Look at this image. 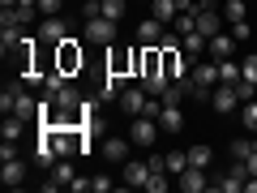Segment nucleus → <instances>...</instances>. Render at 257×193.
Masks as SVG:
<instances>
[{"mask_svg": "<svg viewBox=\"0 0 257 193\" xmlns=\"http://www.w3.org/2000/svg\"><path fill=\"white\" fill-rule=\"evenodd\" d=\"M82 64H86V52L77 47V39H64V43H56V69H60L64 77L82 73Z\"/></svg>", "mask_w": 257, "mask_h": 193, "instance_id": "1", "label": "nucleus"}, {"mask_svg": "<svg viewBox=\"0 0 257 193\" xmlns=\"http://www.w3.org/2000/svg\"><path fill=\"white\" fill-rule=\"evenodd\" d=\"M244 180H248V167H244V159H236V163H231L227 172L219 176V180H210V189H223V193H240V189H244Z\"/></svg>", "mask_w": 257, "mask_h": 193, "instance_id": "2", "label": "nucleus"}, {"mask_svg": "<svg viewBox=\"0 0 257 193\" xmlns=\"http://www.w3.org/2000/svg\"><path fill=\"white\" fill-rule=\"evenodd\" d=\"M73 163H69V159H56L52 167H47V176H43V189L52 193V189H69V184H73Z\"/></svg>", "mask_w": 257, "mask_h": 193, "instance_id": "3", "label": "nucleus"}, {"mask_svg": "<svg viewBox=\"0 0 257 193\" xmlns=\"http://www.w3.org/2000/svg\"><path fill=\"white\" fill-rule=\"evenodd\" d=\"M128 138H133V146H155V138H159V120H155V116H133Z\"/></svg>", "mask_w": 257, "mask_h": 193, "instance_id": "4", "label": "nucleus"}, {"mask_svg": "<svg viewBox=\"0 0 257 193\" xmlns=\"http://www.w3.org/2000/svg\"><path fill=\"white\" fill-rule=\"evenodd\" d=\"M163 35H167V22H159L155 13H146V18L138 22V39L146 47H159V43H163Z\"/></svg>", "mask_w": 257, "mask_h": 193, "instance_id": "5", "label": "nucleus"}, {"mask_svg": "<svg viewBox=\"0 0 257 193\" xmlns=\"http://www.w3.org/2000/svg\"><path fill=\"white\" fill-rule=\"evenodd\" d=\"M86 39H90V43H116V22L111 18H90L86 22Z\"/></svg>", "mask_w": 257, "mask_h": 193, "instance_id": "6", "label": "nucleus"}, {"mask_svg": "<svg viewBox=\"0 0 257 193\" xmlns=\"http://www.w3.org/2000/svg\"><path fill=\"white\" fill-rule=\"evenodd\" d=\"M69 39V26H64V18L60 13H52V18H43V26H39V43H64Z\"/></svg>", "mask_w": 257, "mask_h": 193, "instance_id": "7", "label": "nucleus"}, {"mask_svg": "<svg viewBox=\"0 0 257 193\" xmlns=\"http://www.w3.org/2000/svg\"><path fill=\"white\" fill-rule=\"evenodd\" d=\"M146 99H150V94H146V86H124L116 103L128 112V116H142V112H146Z\"/></svg>", "mask_w": 257, "mask_h": 193, "instance_id": "8", "label": "nucleus"}, {"mask_svg": "<svg viewBox=\"0 0 257 193\" xmlns=\"http://www.w3.org/2000/svg\"><path fill=\"white\" fill-rule=\"evenodd\" d=\"M180 189H184V193H206V189H210V176H206V167L189 163V167L180 172Z\"/></svg>", "mask_w": 257, "mask_h": 193, "instance_id": "9", "label": "nucleus"}, {"mask_svg": "<svg viewBox=\"0 0 257 193\" xmlns=\"http://www.w3.org/2000/svg\"><path fill=\"white\" fill-rule=\"evenodd\" d=\"M210 103H214V112L227 116V112L240 108V94H236V86H214V90H210Z\"/></svg>", "mask_w": 257, "mask_h": 193, "instance_id": "10", "label": "nucleus"}, {"mask_svg": "<svg viewBox=\"0 0 257 193\" xmlns=\"http://www.w3.org/2000/svg\"><path fill=\"white\" fill-rule=\"evenodd\" d=\"M124 184H133V189H146V180H150V163H138V159H124Z\"/></svg>", "mask_w": 257, "mask_h": 193, "instance_id": "11", "label": "nucleus"}, {"mask_svg": "<svg viewBox=\"0 0 257 193\" xmlns=\"http://www.w3.org/2000/svg\"><path fill=\"white\" fill-rule=\"evenodd\" d=\"M0 180L9 184V189L26 184V163H22V159H5V163H0Z\"/></svg>", "mask_w": 257, "mask_h": 193, "instance_id": "12", "label": "nucleus"}, {"mask_svg": "<svg viewBox=\"0 0 257 193\" xmlns=\"http://www.w3.org/2000/svg\"><path fill=\"white\" fill-rule=\"evenodd\" d=\"M184 116H180V103H163V112H159V129L163 133H180Z\"/></svg>", "mask_w": 257, "mask_h": 193, "instance_id": "13", "label": "nucleus"}, {"mask_svg": "<svg viewBox=\"0 0 257 193\" xmlns=\"http://www.w3.org/2000/svg\"><path fill=\"white\" fill-rule=\"evenodd\" d=\"M128 146H133V138H103V155H107L111 163H124Z\"/></svg>", "mask_w": 257, "mask_h": 193, "instance_id": "14", "label": "nucleus"}, {"mask_svg": "<svg viewBox=\"0 0 257 193\" xmlns=\"http://www.w3.org/2000/svg\"><path fill=\"white\" fill-rule=\"evenodd\" d=\"M231 47H236V39H231V35H223V30H219V35H214L210 43H206V52H210V60L219 64V60H227V56H231Z\"/></svg>", "mask_w": 257, "mask_h": 193, "instance_id": "15", "label": "nucleus"}, {"mask_svg": "<svg viewBox=\"0 0 257 193\" xmlns=\"http://www.w3.org/2000/svg\"><path fill=\"white\" fill-rule=\"evenodd\" d=\"M206 43H210V39H206L202 30H189V35H180V47H184V56H189V60H197V56L206 52Z\"/></svg>", "mask_w": 257, "mask_h": 193, "instance_id": "16", "label": "nucleus"}, {"mask_svg": "<svg viewBox=\"0 0 257 193\" xmlns=\"http://www.w3.org/2000/svg\"><path fill=\"white\" fill-rule=\"evenodd\" d=\"M22 35H26V26H0V52H5V60H9V52L22 43Z\"/></svg>", "mask_w": 257, "mask_h": 193, "instance_id": "17", "label": "nucleus"}, {"mask_svg": "<svg viewBox=\"0 0 257 193\" xmlns=\"http://www.w3.org/2000/svg\"><path fill=\"white\" fill-rule=\"evenodd\" d=\"M146 9L155 13L159 22H167V26H172V22H176V13H180V5H176V0H150Z\"/></svg>", "mask_w": 257, "mask_h": 193, "instance_id": "18", "label": "nucleus"}, {"mask_svg": "<svg viewBox=\"0 0 257 193\" xmlns=\"http://www.w3.org/2000/svg\"><path fill=\"white\" fill-rule=\"evenodd\" d=\"M52 99H56V108H60V112H73V108H82V94H77V86H64V90H56Z\"/></svg>", "mask_w": 257, "mask_h": 193, "instance_id": "19", "label": "nucleus"}, {"mask_svg": "<svg viewBox=\"0 0 257 193\" xmlns=\"http://www.w3.org/2000/svg\"><path fill=\"white\" fill-rule=\"evenodd\" d=\"M240 82V60H219V86H236Z\"/></svg>", "mask_w": 257, "mask_h": 193, "instance_id": "20", "label": "nucleus"}, {"mask_svg": "<svg viewBox=\"0 0 257 193\" xmlns=\"http://www.w3.org/2000/svg\"><path fill=\"white\" fill-rule=\"evenodd\" d=\"M56 159H60V155H56V146H52L47 138H39V146H35V163H39V167L47 172V167H52Z\"/></svg>", "mask_w": 257, "mask_h": 193, "instance_id": "21", "label": "nucleus"}, {"mask_svg": "<svg viewBox=\"0 0 257 193\" xmlns=\"http://www.w3.org/2000/svg\"><path fill=\"white\" fill-rule=\"evenodd\" d=\"M22 129H26V120L9 112V116H5V125H0V138H5V142H18V138H22Z\"/></svg>", "mask_w": 257, "mask_h": 193, "instance_id": "22", "label": "nucleus"}, {"mask_svg": "<svg viewBox=\"0 0 257 193\" xmlns=\"http://www.w3.org/2000/svg\"><path fill=\"white\" fill-rule=\"evenodd\" d=\"M223 18H227V22H244V13H248V5H244V0H223Z\"/></svg>", "mask_w": 257, "mask_h": 193, "instance_id": "23", "label": "nucleus"}, {"mask_svg": "<svg viewBox=\"0 0 257 193\" xmlns=\"http://www.w3.org/2000/svg\"><path fill=\"white\" fill-rule=\"evenodd\" d=\"M184 167H189V150H172V155H167V172L180 176Z\"/></svg>", "mask_w": 257, "mask_h": 193, "instance_id": "24", "label": "nucleus"}, {"mask_svg": "<svg viewBox=\"0 0 257 193\" xmlns=\"http://www.w3.org/2000/svg\"><path fill=\"white\" fill-rule=\"evenodd\" d=\"M210 159H214V150H210V146H189V163L210 167Z\"/></svg>", "mask_w": 257, "mask_h": 193, "instance_id": "25", "label": "nucleus"}, {"mask_svg": "<svg viewBox=\"0 0 257 193\" xmlns=\"http://www.w3.org/2000/svg\"><path fill=\"white\" fill-rule=\"evenodd\" d=\"M240 77H244V82H253V86H257V52H248L244 60H240Z\"/></svg>", "mask_w": 257, "mask_h": 193, "instance_id": "26", "label": "nucleus"}, {"mask_svg": "<svg viewBox=\"0 0 257 193\" xmlns=\"http://www.w3.org/2000/svg\"><path fill=\"white\" fill-rule=\"evenodd\" d=\"M240 116H244V129H248V133H257V99L240 103Z\"/></svg>", "mask_w": 257, "mask_h": 193, "instance_id": "27", "label": "nucleus"}, {"mask_svg": "<svg viewBox=\"0 0 257 193\" xmlns=\"http://www.w3.org/2000/svg\"><path fill=\"white\" fill-rule=\"evenodd\" d=\"M124 9H128V0H103V18H111V22L124 18Z\"/></svg>", "mask_w": 257, "mask_h": 193, "instance_id": "28", "label": "nucleus"}, {"mask_svg": "<svg viewBox=\"0 0 257 193\" xmlns=\"http://www.w3.org/2000/svg\"><path fill=\"white\" fill-rule=\"evenodd\" d=\"M231 39H236V43L253 39V26H248V18H244V22H231Z\"/></svg>", "mask_w": 257, "mask_h": 193, "instance_id": "29", "label": "nucleus"}, {"mask_svg": "<svg viewBox=\"0 0 257 193\" xmlns=\"http://www.w3.org/2000/svg\"><path fill=\"white\" fill-rule=\"evenodd\" d=\"M248 150H253V138H240V142H231V159H244Z\"/></svg>", "mask_w": 257, "mask_h": 193, "instance_id": "30", "label": "nucleus"}, {"mask_svg": "<svg viewBox=\"0 0 257 193\" xmlns=\"http://www.w3.org/2000/svg\"><path fill=\"white\" fill-rule=\"evenodd\" d=\"M90 189L94 193H107L111 189V176H90Z\"/></svg>", "mask_w": 257, "mask_h": 193, "instance_id": "31", "label": "nucleus"}, {"mask_svg": "<svg viewBox=\"0 0 257 193\" xmlns=\"http://www.w3.org/2000/svg\"><path fill=\"white\" fill-rule=\"evenodd\" d=\"M64 0H39V9H43V18H52V13H60Z\"/></svg>", "mask_w": 257, "mask_h": 193, "instance_id": "32", "label": "nucleus"}, {"mask_svg": "<svg viewBox=\"0 0 257 193\" xmlns=\"http://www.w3.org/2000/svg\"><path fill=\"white\" fill-rule=\"evenodd\" d=\"M5 159H18V142H5V146H0V163H5Z\"/></svg>", "mask_w": 257, "mask_h": 193, "instance_id": "33", "label": "nucleus"}, {"mask_svg": "<svg viewBox=\"0 0 257 193\" xmlns=\"http://www.w3.org/2000/svg\"><path fill=\"white\" fill-rule=\"evenodd\" d=\"M69 189H73V193H86V189H90V176H86V180H82V176H73V184H69Z\"/></svg>", "mask_w": 257, "mask_h": 193, "instance_id": "34", "label": "nucleus"}, {"mask_svg": "<svg viewBox=\"0 0 257 193\" xmlns=\"http://www.w3.org/2000/svg\"><path fill=\"white\" fill-rule=\"evenodd\" d=\"M0 5H18V0H0Z\"/></svg>", "mask_w": 257, "mask_h": 193, "instance_id": "35", "label": "nucleus"}, {"mask_svg": "<svg viewBox=\"0 0 257 193\" xmlns=\"http://www.w3.org/2000/svg\"><path fill=\"white\" fill-rule=\"evenodd\" d=\"M146 5H150V0H146Z\"/></svg>", "mask_w": 257, "mask_h": 193, "instance_id": "36", "label": "nucleus"}]
</instances>
